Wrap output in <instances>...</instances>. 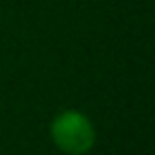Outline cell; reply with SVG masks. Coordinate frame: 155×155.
<instances>
[{
  "label": "cell",
  "instance_id": "cell-1",
  "mask_svg": "<svg viewBox=\"0 0 155 155\" xmlns=\"http://www.w3.org/2000/svg\"><path fill=\"white\" fill-rule=\"evenodd\" d=\"M51 138L58 149H62L68 155H83L94 147L96 132L91 121L77 113V110H64L60 113L51 123Z\"/></svg>",
  "mask_w": 155,
  "mask_h": 155
}]
</instances>
